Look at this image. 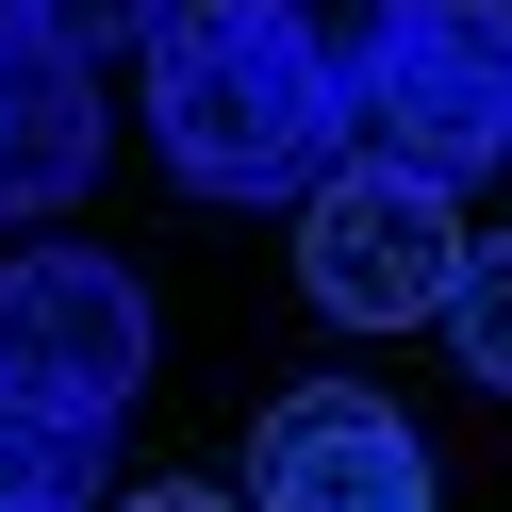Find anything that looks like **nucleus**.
I'll use <instances>...</instances> for the list:
<instances>
[{
	"instance_id": "1",
	"label": "nucleus",
	"mask_w": 512,
	"mask_h": 512,
	"mask_svg": "<svg viewBox=\"0 0 512 512\" xmlns=\"http://www.w3.org/2000/svg\"><path fill=\"white\" fill-rule=\"evenodd\" d=\"M149 149L182 199H314L347 166V100L298 67L265 0H182L149 34Z\"/></svg>"
},
{
	"instance_id": "2",
	"label": "nucleus",
	"mask_w": 512,
	"mask_h": 512,
	"mask_svg": "<svg viewBox=\"0 0 512 512\" xmlns=\"http://www.w3.org/2000/svg\"><path fill=\"white\" fill-rule=\"evenodd\" d=\"M149 397V298L116 248H17L0 265V413L100 446Z\"/></svg>"
},
{
	"instance_id": "3",
	"label": "nucleus",
	"mask_w": 512,
	"mask_h": 512,
	"mask_svg": "<svg viewBox=\"0 0 512 512\" xmlns=\"http://www.w3.org/2000/svg\"><path fill=\"white\" fill-rule=\"evenodd\" d=\"M463 215L430 199V182H397V166H331L298 199V298L331 314V331H430L446 298H463Z\"/></svg>"
},
{
	"instance_id": "4",
	"label": "nucleus",
	"mask_w": 512,
	"mask_h": 512,
	"mask_svg": "<svg viewBox=\"0 0 512 512\" xmlns=\"http://www.w3.org/2000/svg\"><path fill=\"white\" fill-rule=\"evenodd\" d=\"M347 166H397V182H430V199H463L479 166H512V67L413 17L364 67V100H347Z\"/></svg>"
},
{
	"instance_id": "5",
	"label": "nucleus",
	"mask_w": 512,
	"mask_h": 512,
	"mask_svg": "<svg viewBox=\"0 0 512 512\" xmlns=\"http://www.w3.org/2000/svg\"><path fill=\"white\" fill-rule=\"evenodd\" d=\"M248 512H430V446L364 380H298L248 430Z\"/></svg>"
},
{
	"instance_id": "6",
	"label": "nucleus",
	"mask_w": 512,
	"mask_h": 512,
	"mask_svg": "<svg viewBox=\"0 0 512 512\" xmlns=\"http://www.w3.org/2000/svg\"><path fill=\"white\" fill-rule=\"evenodd\" d=\"M100 166V67L0 34V215H67Z\"/></svg>"
},
{
	"instance_id": "7",
	"label": "nucleus",
	"mask_w": 512,
	"mask_h": 512,
	"mask_svg": "<svg viewBox=\"0 0 512 512\" xmlns=\"http://www.w3.org/2000/svg\"><path fill=\"white\" fill-rule=\"evenodd\" d=\"M265 17L298 34V67L331 83V100H364V67H380V50L413 34V0H265Z\"/></svg>"
},
{
	"instance_id": "8",
	"label": "nucleus",
	"mask_w": 512,
	"mask_h": 512,
	"mask_svg": "<svg viewBox=\"0 0 512 512\" xmlns=\"http://www.w3.org/2000/svg\"><path fill=\"white\" fill-rule=\"evenodd\" d=\"M182 0H17V34L34 50H67V67H116V50H149Z\"/></svg>"
},
{
	"instance_id": "9",
	"label": "nucleus",
	"mask_w": 512,
	"mask_h": 512,
	"mask_svg": "<svg viewBox=\"0 0 512 512\" xmlns=\"http://www.w3.org/2000/svg\"><path fill=\"white\" fill-rule=\"evenodd\" d=\"M446 347H463V380H496L512 397V232L463 248V298H446Z\"/></svg>"
},
{
	"instance_id": "10",
	"label": "nucleus",
	"mask_w": 512,
	"mask_h": 512,
	"mask_svg": "<svg viewBox=\"0 0 512 512\" xmlns=\"http://www.w3.org/2000/svg\"><path fill=\"white\" fill-rule=\"evenodd\" d=\"M83 479H100V446L34 430V413H0V512H83Z\"/></svg>"
},
{
	"instance_id": "11",
	"label": "nucleus",
	"mask_w": 512,
	"mask_h": 512,
	"mask_svg": "<svg viewBox=\"0 0 512 512\" xmlns=\"http://www.w3.org/2000/svg\"><path fill=\"white\" fill-rule=\"evenodd\" d=\"M413 17H430V34H463V50H496V67H512V0H413Z\"/></svg>"
},
{
	"instance_id": "12",
	"label": "nucleus",
	"mask_w": 512,
	"mask_h": 512,
	"mask_svg": "<svg viewBox=\"0 0 512 512\" xmlns=\"http://www.w3.org/2000/svg\"><path fill=\"white\" fill-rule=\"evenodd\" d=\"M116 512H248V496H215V479H149V496H116Z\"/></svg>"
},
{
	"instance_id": "13",
	"label": "nucleus",
	"mask_w": 512,
	"mask_h": 512,
	"mask_svg": "<svg viewBox=\"0 0 512 512\" xmlns=\"http://www.w3.org/2000/svg\"><path fill=\"white\" fill-rule=\"evenodd\" d=\"M0 34H17V0H0Z\"/></svg>"
}]
</instances>
